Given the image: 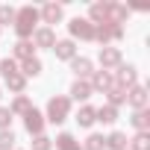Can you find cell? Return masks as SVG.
<instances>
[{
	"label": "cell",
	"mask_w": 150,
	"mask_h": 150,
	"mask_svg": "<svg viewBox=\"0 0 150 150\" xmlns=\"http://www.w3.org/2000/svg\"><path fill=\"white\" fill-rule=\"evenodd\" d=\"M106 147H109V150H127V135H124V132H112V135L106 138Z\"/></svg>",
	"instance_id": "cell-25"
},
{
	"label": "cell",
	"mask_w": 150,
	"mask_h": 150,
	"mask_svg": "<svg viewBox=\"0 0 150 150\" xmlns=\"http://www.w3.org/2000/svg\"><path fill=\"white\" fill-rule=\"evenodd\" d=\"M94 121H97V118H94V109H91V106H83V109L77 112V124H80V127H91Z\"/></svg>",
	"instance_id": "cell-24"
},
{
	"label": "cell",
	"mask_w": 150,
	"mask_h": 150,
	"mask_svg": "<svg viewBox=\"0 0 150 150\" xmlns=\"http://www.w3.org/2000/svg\"><path fill=\"white\" fill-rule=\"evenodd\" d=\"M38 18H44V24H59V21H62V6H59V3H47V6L38 12Z\"/></svg>",
	"instance_id": "cell-13"
},
{
	"label": "cell",
	"mask_w": 150,
	"mask_h": 150,
	"mask_svg": "<svg viewBox=\"0 0 150 150\" xmlns=\"http://www.w3.org/2000/svg\"><path fill=\"white\" fill-rule=\"evenodd\" d=\"M24 127H27L30 135H41V129H44V115L35 112V109H30V112L24 115Z\"/></svg>",
	"instance_id": "cell-6"
},
{
	"label": "cell",
	"mask_w": 150,
	"mask_h": 150,
	"mask_svg": "<svg viewBox=\"0 0 150 150\" xmlns=\"http://www.w3.org/2000/svg\"><path fill=\"white\" fill-rule=\"evenodd\" d=\"M71 71L77 74V80H88L91 74H94V71H91V62H88L86 56H74V59H71Z\"/></svg>",
	"instance_id": "cell-8"
},
{
	"label": "cell",
	"mask_w": 150,
	"mask_h": 150,
	"mask_svg": "<svg viewBox=\"0 0 150 150\" xmlns=\"http://www.w3.org/2000/svg\"><path fill=\"white\" fill-rule=\"evenodd\" d=\"M56 150H83V147H80V141L71 132H59L56 135Z\"/></svg>",
	"instance_id": "cell-16"
},
{
	"label": "cell",
	"mask_w": 150,
	"mask_h": 150,
	"mask_svg": "<svg viewBox=\"0 0 150 150\" xmlns=\"http://www.w3.org/2000/svg\"><path fill=\"white\" fill-rule=\"evenodd\" d=\"M33 41H18L15 47H12V53H15V59H21V62H27V59H33Z\"/></svg>",
	"instance_id": "cell-20"
},
{
	"label": "cell",
	"mask_w": 150,
	"mask_h": 150,
	"mask_svg": "<svg viewBox=\"0 0 150 150\" xmlns=\"http://www.w3.org/2000/svg\"><path fill=\"white\" fill-rule=\"evenodd\" d=\"M100 65H103V71L118 68L121 65V50L118 47H100Z\"/></svg>",
	"instance_id": "cell-9"
},
{
	"label": "cell",
	"mask_w": 150,
	"mask_h": 150,
	"mask_svg": "<svg viewBox=\"0 0 150 150\" xmlns=\"http://www.w3.org/2000/svg\"><path fill=\"white\" fill-rule=\"evenodd\" d=\"M88 86H91V91L97 88V91H103V94H106V91L115 86V80H112V74H109V71H94V74H91V83H88Z\"/></svg>",
	"instance_id": "cell-7"
},
{
	"label": "cell",
	"mask_w": 150,
	"mask_h": 150,
	"mask_svg": "<svg viewBox=\"0 0 150 150\" xmlns=\"http://www.w3.org/2000/svg\"><path fill=\"white\" fill-rule=\"evenodd\" d=\"M127 100H129V106L138 112V109H147V100H150V97H147V88H144V86H132V88L127 91Z\"/></svg>",
	"instance_id": "cell-5"
},
{
	"label": "cell",
	"mask_w": 150,
	"mask_h": 150,
	"mask_svg": "<svg viewBox=\"0 0 150 150\" xmlns=\"http://www.w3.org/2000/svg\"><path fill=\"white\" fill-rule=\"evenodd\" d=\"M129 121H132V127H135L138 132H147V127H150V112H147V109H138Z\"/></svg>",
	"instance_id": "cell-22"
},
{
	"label": "cell",
	"mask_w": 150,
	"mask_h": 150,
	"mask_svg": "<svg viewBox=\"0 0 150 150\" xmlns=\"http://www.w3.org/2000/svg\"><path fill=\"white\" fill-rule=\"evenodd\" d=\"M71 97H74V100H88V97H91V86H88L86 80H77V83L71 86Z\"/></svg>",
	"instance_id": "cell-18"
},
{
	"label": "cell",
	"mask_w": 150,
	"mask_h": 150,
	"mask_svg": "<svg viewBox=\"0 0 150 150\" xmlns=\"http://www.w3.org/2000/svg\"><path fill=\"white\" fill-rule=\"evenodd\" d=\"M3 80H6V86H9L12 91H18V94H21V91L27 88V77H24L21 71H15V74H6Z\"/></svg>",
	"instance_id": "cell-17"
},
{
	"label": "cell",
	"mask_w": 150,
	"mask_h": 150,
	"mask_svg": "<svg viewBox=\"0 0 150 150\" xmlns=\"http://www.w3.org/2000/svg\"><path fill=\"white\" fill-rule=\"evenodd\" d=\"M106 15H109V3H91L88 18H91L94 27H97V24H106Z\"/></svg>",
	"instance_id": "cell-14"
},
{
	"label": "cell",
	"mask_w": 150,
	"mask_h": 150,
	"mask_svg": "<svg viewBox=\"0 0 150 150\" xmlns=\"http://www.w3.org/2000/svg\"><path fill=\"white\" fill-rule=\"evenodd\" d=\"M18 71V65L12 62V59H3V62H0V74H3V77H6V74H15Z\"/></svg>",
	"instance_id": "cell-32"
},
{
	"label": "cell",
	"mask_w": 150,
	"mask_h": 150,
	"mask_svg": "<svg viewBox=\"0 0 150 150\" xmlns=\"http://www.w3.org/2000/svg\"><path fill=\"white\" fill-rule=\"evenodd\" d=\"M68 27H71V35H74V38L94 41V24H91V21H86V18H74Z\"/></svg>",
	"instance_id": "cell-4"
},
{
	"label": "cell",
	"mask_w": 150,
	"mask_h": 150,
	"mask_svg": "<svg viewBox=\"0 0 150 150\" xmlns=\"http://www.w3.org/2000/svg\"><path fill=\"white\" fill-rule=\"evenodd\" d=\"M53 44H56V35H53L50 27L35 30V47H50V50H53Z\"/></svg>",
	"instance_id": "cell-15"
},
{
	"label": "cell",
	"mask_w": 150,
	"mask_h": 150,
	"mask_svg": "<svg viewBox=\"0 0 150 150\" xmlns=\"http://www.w3.org/2000/svg\"><path fill=\"white\" fill-rule=\"evenodd\" d=\"M12 124V112L9 109H3V106H0V129H6Z\"/></svg>",
	"instance_id": "cell-33"
},
{
	"label": "cell",
	"mask_w": 150,
	"mask_h": 150,
	"mask_svg": "<svg viewBox=\"0 0 150 150\" xmlns=\"http://www.w3.org/2000/svg\"><path fill=\"white\" fill-rule=\"evenodd\" d=\"M30 109H33V106H30V97H24V94H18V97H15V103H12V109H9V112H12V115H15V112H18V115H27V112H30Z\"/></svg>",
	"instance_id": "cell-26"
},
{
	"label": "cell",
	"mask_w": 150,
	"mask_h": 150,
	"mask_svg": "<svg viewBox=\"0 0 150 150\" xmlns=\"http://www.w3.org/2000/svg\"><path fill=\"white\" fill-rule=\"evenodd\" d=\"M83 150H106V138L103 135H88L86 144H83Z\"/></svg>",
	"instance_id": "cell-28"
},
{
	"label": "cell",
	"mask_w": 150,
	"mask_h": 150,
	"mask_svg": "<svg viewBox=\"0 0 150 150\" xmlns=\"http://www.w3.org/2000/svg\"><path fill=\"white\" fill-rule=\"evenodd\" d=\"M94 118H97L100 124H115V121H118V109H112V106H100V109H94Z\"/></svg>",
	"instance_id": "cell-21"
},
{
	"label": "cell",
	"mask_w": 150,
	"mask_h": 150,
	"mask_svg": "<svg viewBox=\"0 0 150 150\" xmlns=\"http://www.w3.org/2000/svg\"><path fill=\"white\" fill-rule=\"evenodd\" d=\"M68 112H71V100H68V97L56 94V97L47 100V121H50V124H62V121L68 118Z\"/></svg>",
	"instance_id": "cell-2"
},
{
	"label": "cell",
	"mask_w": 150,
	"mask_h": 150,
	"mask_svg": "<svg viewBox=\"0 0 150 150\" xmlns=\"http://www.w3.org/2000/svg\"><path fill=\"white\" fill-rule=\"evenodd\" d=\"M0 24H15V9L12 6H0Z\"/></svg>",
	"instance_id": "cell-31"
},
{
	"label": "cell",
	"mask_w": 150,
	"mask_h": 150,
	"mask_svg": "<svg viewBox=\"0 0 150 150\" xmlns=\"http://www.w3.org/2000/svg\"><path fill=\"white\" fill-rule=\"evenodd\" d=\"M94 38H97L103 47H109V41L124 38V27H118V24H97V27H94Z\"/></svg>",
	"instance_id": "cell-3"
},
{
	"label": "cell",
	"mask_w": 150,
	"mask_h": 150,
	"mask_svg": "<svg viewBox=\"0 0 150 150\" xmlns=\"http://www.w3.org/2000/svg\"><path fill=\"white\" fill-rule=\"evenodd\" d=\"M106 94H109V103L106 106H112V109H118L121 103H127V88H121V86H112Z\"/></svg>",
	"instance_id": "cell-19"
},
{
	"label": "cell",
	"mask_w": 150,
	"mask_h": 150,
	"mask_svg": "<svg viewBox=\"0 0 150 150\" xmlns=\"http://www.w3.org/2000/svg\"><path fill=\"white\" fill-rule=\"evenodd\" d=\"M21 74H24V77H38V74H41V59H27L24 62V68H21Z\"/></svg>",
	"instance_id": "cell-23"
},
{
	"label": "cell",
	"mask_w": 150,
	"mask_h": 150,
	"mask_svg": "<svg viewBox=\"0 0 150 150\" xmlns=\"http://www.w3.org/2000/svg\"><path fill=\"white\" fill-rule=\"evenodd\" d=\"M127 150H150V135H147V132H138V135L129 141Z\"/></svg>",
	"instance_id": "cell-27"
},
{
	"label": "cell",
	"mask_w": 150,
	"mask_h": 150,
	"mask_svg": "<svg viewBox=\"0 0 150 150\" xmlns=\"http://www.w3.org/2000/svg\"><path fill=\"white\" fill-rule=\"evenodd\" d=\"M135 77H138V74H135V68L132 65H118V83L115 86H121V88H132L135 86Z\"/></svg>",
	"instance_id": "cell-10"
},
{
	"label": "cell",
	"mask_w": 150,
	"mask_h": 150,
	"mask_svg": "<svg viewBox=\"0 0 150 150\" xmlns=\"http://www.w3.org/2000/svg\"><path fill=\"white\" fill-rule=\"evenodd\" d=\"M15 147V132L12 129H0V150H12Z\"/></svg>",
	"instance_id": "cell-29"
},
{
	"label": "cell",
	"mask_w": 150,
	"mask_h": 150,
	"mask_svg": "<svg viewBox=\"0 0 150 150\" xmlns=\"http://www.w3.org/2000/svg\"><path fill=\"white\" fill-rule=\"evenodd\" d=\"M129 18V9L127 6H121V3H109V15H106V24H124Z\"/></svg>",
	"instance_id": "cell-11"
},
{
	"label": "cell",
	"mask_w": 150,
	"mask_h": 150,
	"mask_svg": "<svg viewBox=\"0 0 150 150\" xmlns=\"http://www.w3.org/2000/svg\"><path fill=\"white\" fill-rule=\"evenodd\" d=\"M53 53H56V59H74V56H77V44H74L71 38L56 41V44H53Z\"/></svg>",
	"instance_id": "cell-12"
},
{
	"label": "cell",
	"mask_w": 150,
	"mask_h": 150,
	"mask_svg": "<svg viewBox=\"0 0 150 150\" xmlns=\"http://www.w3.org/2000/svg\"><path fill=\"white\" fill-rule=\"evenodd\" d=\"M35 24H38V9H35V6H21V9L15 12V33L21 35V41H27V38L33 35Z\"/></svg>",
	"instance_id": "cell-1"
},
{
	"label": "cell",
	"mask_w": 150,
	"mask_h": 150,
	"mask_svg": "<svg viewBox=\"0 0 150 150\" xmlns=\"http://www.w3.org/2000/svg\"><path fill=\"white\" fill-rule=\"evenodd\" d=\"M50 147H53V141L47 135H35L33 138V150H50Z\"/></svg>",
	"instance_id": "cell-30"
}]
</instances>
